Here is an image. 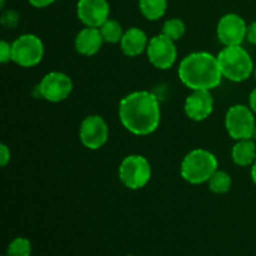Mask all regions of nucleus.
Listing matches in <instances>:
<instances>
[{"instance_id": "f257e3e1", "label": "nucleus", "mask_w": 256, "mask_h": 256, "mask_svg": "<svg viewBox=\"0 0 256 256\" xmlns=\"http://www.w3.org/2000/svg\"><path fill=\"white\" fill-rule=\"evenodd\" d=\"M122 126L135 135H149L160 122L159 100L150 92H135L126 95L119 104Z\"/></svg>"}, {"instance_id": "f03ea898", "label": "nucleus", "mask_w": 256, "mask_h": 256, "mask_svg": "<svg viewBox=\"0 0 256 256\" xmlns=\"http://www.w3.org/2000/svg\"><path fill=\"white\" fill-rule=\"evenodd\" d=\"M180 80L192 90H212L222 76L218 58L209 52H192L182 60L178 69Z\"/></svg>"}, {"instance_id": "7ed1b4c3", "label": "nucleus", "mask_w": 256, "mask_h": 256, "mask_svg": "<svg viewBox=\"0 0 256 256\" xmlns=\"http://www.w3.org/2000/svg\"><path fill=\"white\" fill-rule=\"evenodd\" d=\"M216 58L222 76L232 82H244L254 72L255 68L252 56L240 45L225 46Z\"/></svg>"}, {"instance_id": "20e7f679", "label": "nucleus", "mask_w": 256, "mask_h": 256, "mask_svg": "<svg viewBox=\"0 0 256 256\" xmlns=\"http://www.w3.org/2000/svg\"><path fill=\"white\" fill-rule=\"evenodd\" d=\"M218 170V160L212 152L205 149H194L184 158L180 168L182 179L190 184L208 182Z\"/></svg>"}, {"instance_id": "39448f33", "label": "nucleus", "mask_w": 256, "mask_h": 256, "mask_svg": "<svg viewBox=\"0 0 256 256\" xmlns=\"http://www.w3.org/2000/svg\"><path fill=\"white\" fill-rule=\"evenodd\" d=\"M119 178L129 189H142L152 178V168L149 162L142 155H129L120 164Z\"/></svg>"}, {"instance_id": "423d86ee", "label": "nucleus", "mask_w": 256, "mask_h": 256, "mask_svg": "<svg viewBox=\"0 0 256 256\" xmlns=\"http://www.w3.org/2000/svg\"><path fill=\"white\" fill-rule=\"evenodd\" d=\"M44 56V45L34 34L20 35L12 44V60L22 68L39 64Z\"/></svg>"}, {"instance_id": "0eeeda50", "label": "nucleus", "mask_w": 256, "mask_h": 256, "mask_svg": "<svg viewBox=\"0 0 256 256\" xmlns=\"http://www.w3.org/2000/svg\"><path fill=\"white\" fill-rule=\"evenodd\" d=\"M254 112L245 105H234L225 115V128L235 140L252 139L255 130Z\"/></svg>"}, {"instance_id": "6e6552de", "label": "nucleus", "mask_w": 256, "mask_h": 256, "mask_svg": "<svg viewBox=\"0 0 256 256\" xmlns=\"http://www.w3.org/2000/svg\"><path fill=\"white\" fill-rule=\"evenodd\" d=\"M146 52L149 62L158 69H169L176 60V46L174 40L169 39L164 34L152 38L148 44Z\"/></svg>"}, {"instance_id": "1a4fd4ad", "label": "nucleus", "mask_w": 256, "mask_h": 256, "mask_svg": "<svg viewBox=\"0 0 256 256\" xmlns=\"http://www.w3.org/2000/svg\"><path fill=\"white\" fill-rule=\"evenodd\" d=\"M39 92L45 100L59 102L66 99L72 92V82L66 74L60 72H48L39 84Z\"/></svg>"}, {"instance_id": "9d476101", "label": "nucleus", "mask_w": 256, "mask_h": 256, "mask_svg": "<svg viewBox=\"0 0 256 256\" xmlns=\"http://www.w3.org/2000/svg\"><path fill=\"white\" fill-rule=\"evenodd\" d=\"M109 129L99 115H90L82 120L80 125V140L82 145L90 150L100 149L106 142Z\"/></svg>"}, {"instance_id": "9b49d317", "label": "nucleus", "mask_w": 256, "mask_h": 256, "mask_svg": "<svg viewBox=\"0 0 256 256\" xmlns=\"http://www.w3.org/2000/svg\"><path fill=\"white\" fill-rule=\"evenodd\" d=\"M248 25L244 19L238 14L224 15L218 24V38L225 46L232 45H242V42L246 39Z\"/></svg>"}, {"instance_id": "f8f14e48", "label": "nucleus", "mask_w": 256, "mask_h": 256, "mask_svg": "<svg viewBox=\"0 0 256 256\" xmlns=\"http://www.w3.org/2000/svg\"><path fill=\"white\" fill-rule=\"evenodd\" d=\"M110 6L106 0H79L76 5L78 18L82 24L100 28L109 19Z\"/></svg>"}, {"instance_id": "ddd939ff", "label": "nucleus", "mask_w": 256, "mask_h": 256, "mask_svg": "<svg viewBox=\"0 0 256 256\" xmlns=\"http://www.w3.org/2000/svg\"><path fill=\"white\" fill-rule=\"evenodd\" d=\"M185 114L195 122H202L210 116L214 109V99L210 90H192L185 100Z\"/></svg>"}, {"instance_id": "4468645a", "label": "nucleus", "mask_w": 256, "mask_h": 256, "mask_svg": "<svg viewBox=\"0 0 256 256\" xmlns=\"http://www.w3.org/2000/svg\"><path fill=\"white\" fill-rule=\"evenodd\" d=\"M104 42L99 28L86 26L80 30L75 36V49L79 54L85 56H92L95 55Z\"/></svg>"}, {"instance_id": "2eb2a0df", "label": "nucleus", "mask_w": 256, "mask_h": 256, "mask_svg": "<svg viewBox=\"0 0 256 256\" xmlns=\"http://www.w3.org/2000/svg\"><path fill=\"white\" fill-rule=\"evenodd\" d=\"M148 36L144 30L139 28H130L122 35L120 46L126 56H138L148 48Z\"/></svg>"}, {"instance_id": "dca6fc26", "label": "nucleus", "mask_w": 256, "mask_h": 256, "mask_svg": "<svg viewBox=\"0 0 256 256\" xmlns=\"http://www.w3.org/2000/svg\"><path fill=\"white\" fill-rule=\"evenodd\" d=\"M232 160L239 166H249L256 160V145L252 139L238 140L232 152Z\"/></svg>"}, {"instance_id": "f3484780", "label": "nucleus", "mask_w": 256, "mask_h": 256, "mask_svg": "<svg viewBox=\"0 0 256 256\" xmlns=\"http://www.w3.org/2000/svg\"><path fill=\"white\" fill-rule=\"evenodd\" d=\"M142 14L149 20H158L164 16L166 12V0H139Z\"/></svg>"}, {"instance_id": "a211bd4d", "label": "nucleus", "mask_w": 256, "mask_h": 256, "mask_svg": "<svg viewBox=\"0 0 256 256\" xmlns=\"http://www.w3.org/2000/svg\"><path fill=\"white\" fill-rule=\"evenodd\" d=\"M208 184H209V189L215 194H225L232 188V178L228 172L216 170L208 180Z\"/></svg>"}, {"instance_id": "6ab92c4d", "label": "nucleus", "mask_w": 256, "mask_h": 256, "mask_svg": "<svg viewBox=\"0 0 256 256\" xmlns=\"http://www.w3.org/2000/svg\"><path fill=\"white\" fill-rule=\"evenodd\" d=\"M99 29L104 42H110V44H115V42H120L122 35H124L120 22L114 19H108Z\"/></svg>"}, {"instance_id": "aec40b11", "label": "nucleus", "mask_w": 256, "mask_h": 256, "mask_svg": "<svg viewBox=\"0 0 256 256\" xmlns=\"http://www.w3.org/2000/svg\"><path fill=\"white\" fill-rule=\"evenodd\" d=\"M165 36H168L172 40H179L182 39V35L185 34V24L182 20L178 19V18H172V19L166 20L162 25V32Z\"/></svg>"}, {"instance_id": "412c9836", "label": "nucleus", "mask_w": 256, "mask_h": 256, "mask_svg": "<svg viewBox=\"0 0 256 256\" xmlns=\"http://www.w3.org/2000/svg\"><path fill=\"white\" fill-rule=\"evenodd\" d=\"M32 254V244L25 238H15L8 246L9 256H30Z\"/></svg>"}, {"instance_id": "4be33fe9", "label": "nucleus", "mask_w": 256, "mask_h": 256, "mask_svg": "<svg viewBox=\"0 0 256 256\" xmlns=\"http://www.w3.org/2000/svg\"><path fill=\"white\" fill-rule=\"evenodd\" d=\"M20 16L15 10H6V12H2V25L4 28H8V29H12V28L16 26L19 24Z\"/></svg>"}, {"instance_id": "5701e85b", "label": "nucleus", "mask_w": 256, "mask_h": 256, "mask_svg": "<svg viewBox=\"0 0 256 256\" xmlns=\"http://www.w3.org/2000/svg\"><path fill=\"white\" fill-rule=\"evenodd\" d=\"M10 60H12V45L2 40L0 42V62L5 64Z\"/></svg>"}, {"instance_id": "b1692460", "label": "nucleus", "mask_w": 256, "mask_h": 256, "mask_svg": "<svg viewBox=\"0 0 256 256\" xmlns=\"http://www.w3.org/2000/svg\"><path fill=\"white\" fill-rule=\"evenodd\" d=\"M10 162V149L5 144L0 145V164L5 166Z\"/></svg>"}, {"instance_id": "393cba45", "label": "nucleus", "mask_w": 256, "mask_h": 256, "mask_svg": "<svg viewBox=\"0 0 256 256\" xmlns=\"http://www.w3.org/2000/svg\"><path fill=\"white\" fill-rule=\"evenodd\" d=\"M246 40L250 44L256 45V22H252L246 30Z\"/></svg>"}, {"instance_id": "a878e982", "label": "nucleus", "mask_w": 256, "mask_h": 256, "mask_svg": "<svg viewBox=\"0 0 256 256\" xmlns=\"http://www.w3.org/2000/svg\"><path fill=\"white\" fill-rule=\"evenodd\" d=\"M32 6L35 8H45V6H49L52 5L55 0H28Z\"/></svg>"}, {"instance_id": "bb28decb", "label": "nucleus", "mask_w": 256, "mask_h": 256, "mask_svg": "<svg viewBox=\"0 0 256 256\" xmlns=\"http://www.w3.org/2000/svg\"><path fill=\"white\" fill-rule=\"evenodd\" d=\"M249 104H250V109L256 114V88L250 92L249 96Z\"/></svg>"}, {"instance_id": "cd10ccee", "label": "nucleus", "mask_w": 256, "mask_h": 256, "mask_svg": "<svg viewBox=\"0 0 256 256\" xmlns=\"http://www.w3.org/2000/svg\"><path fill=\"white\" fill-rule=\"evenodd\" d=\"M252 182L256 184V160L254 162V164L252 165Z\"/></svg>"}, {"instance_id": "c85d7f7f", "label": "nucleus", "mask_w": 256, "mask_h": 256, "mask_svg": "<svg viewBox=\"0 0 256 256\" xmlns=\"http://www.w3.org/2000/svg\"><path fill=\"white\" fill-rule=\"evenodd\" d=\"M4 4H5V0H2V2H0V6L4 8Z\"/></svg>"}, {"instance_id": "c756f323", "label": "nucleus", "mask_w": 256, "mask_h": 256, "mask_svg": "<svg viewBox=\"0 0 256 256\" xmlns=\"http://www.w3.org/2000/svg\"><path fill=\"white\" fill-rule=\"evenodd\" d=\"M252 138L256 140V126H255V130H254V135H252Z\"/></svg>"}, {"instance_id": "7c9ffc66", "label": "nucleus", "mask_w": 256, "mask_h": 256, "mask_svg": "<svg viewBox=\"0 0 256 256\" xmlns=\"http://www.w3.org/2000/svg\"><path fill=\"white\" fill-rule=\"evenodd\" d=\"M254 75H255V79H256V66H255V69H254Z\"/></svg>"}, {"instance_id": "2f4dec72", "label": "nucleus", "mask_w": 256, "mask_h": 256, "mask_svg": "<svg viewBox=\"0 0 256 256\" xmlns=\"http://www.w3.org/2000/svg\"><path fill=\"white\" fill-rule=\"evenodd\" d=\"M128 256H132V255H128Z\"/></svg>"}, {"instance_id": "473e14b6", "label": "nucleus", "mask_w": 256, "mask_h": 256, "mask_svg": "<svg viewBox=\"0 0 256 256\" xmlns=\"http://www.w3.org/2000/svg\"><path fill=\"white\" fill-rule=\"evenodd\" d=\"M4 256H9V255H4Z\"/></svg>"}]
</instances>
